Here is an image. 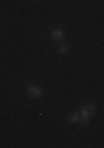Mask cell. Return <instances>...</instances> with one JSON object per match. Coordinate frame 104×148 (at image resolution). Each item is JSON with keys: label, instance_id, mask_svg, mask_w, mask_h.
<instances>
[{"label": "cell", "instance_id": "6da1fadb", "mask_svg": "<svg viewBox=\"0 0 104 148\" xmlns=\"http://www.w3.org/2000/svg\"><path fill=\"white\" fill-rule=\"evenodd\" d=\"M94 112H96L94 104H86V106L81 109V112H79V122H81V125H83V127H86V125H88L89 117L93 115Z\"/></svg>", "mask_w": 104, "mask_h": 148}, {"label": "cell", "instance_id": "7a4b0ae2", "mask_svg": "<svg viewBox=\"0 0 104 148\" xmlns=\"http://www.w3.org/2000/svg\"><path fill=\"white\" fill-rule=\"evenodd\" d=\"M26 94H28V97L40 99L43 95V90H42V87H38V86H28V87H26Z\"/></svg>", "mask_w": 104, "mask_h": 148}, {"label": "cell", "instance_id": "3957f363", "mask_svg": "<svg viewBox=\"0 0 104 148\" xmlns=\"http://www.w3.org/2000/svg\"><path fill=\"white\" fill-rule=\"evenodd\" d=\"M51 38L55 40V41H61L63 38H64V33H63V30H53Z\"/></svg>", "mask_w": 104, "mask_h": 148}, {"label": "cell", "instance_id": "277c9868", "mask_svg": "<svg viewBox=\"0 0 104 148\" xmlns=\"http://www.w3.org/2000/svg\"><path fill=\"white\" fill-rule=\"evenodd\" d=\"M68 120L69 122H79V112H73V114H69V115H68Z\"/></svg>", "mask_w": 104, "mask_h": 148}, {"label": "cell", "instance_id": "5b68a950", "mask_svg": "<svg viewBox=\"0 0 104 148\" xmlns=\"http://www.w3.org/2000/svg\"><path fill=\"white\" fill-rule=\"evenodd\" d=\"M68 51H69L68 45H60V48H58V53L60 54H68Z\"/></svg>", "mask_w": 104, "mask_h": 148}]
</instances>
